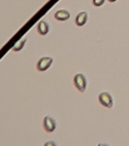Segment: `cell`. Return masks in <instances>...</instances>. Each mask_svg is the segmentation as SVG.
Instances as JSON below:
<instances>
[{"instance_id": "cell-1", "label": "cell", "mask_w": 129, "mask_h": 146, "mask_svg": "<svg viewBox=\"0 0 129 146\" xmlns=\"http://www.w3.org/2000/svg\"><path fill=\"white\" fill-rule=\"evenodd\" d=\"M74 85L80 92H84L87 86V80L84 74H76L74 77Z\"/></svg>"}, {"instance_id": "cell-2", "label": "cell", "mask_w": 129, "mask_h": 146, "mask_svg": "<svg viewBox=\"0 0 129 146\" xmlns=\"http://www.w3.org/2000/svg\"><path fill=\"white\" fill-rule=\"evenodd\" d=\"M98 100L103 106H105V107L108 109L112 108L113 106V99L112 96L107 92H102L98 96Z\"/></svg>"}, {"instance_id": "cell-3", "label": "cell", "mask_w": 129, "mask_h": 146, "mask_svg": "<svg viewBox=\"0 0 129 146\" xmlns=\"http://www.w3.org/2000/svg\"><path fill=\"white\" fill-rule=\"evenodd\" d=\"M53 59L51 57H42L39 60L38 63H37V69L39 71H45L47 69L49 68V67L51 66V64L53 63Z\"/></svg>"}, {"instance_id": "cell-4", "label": "cell", "mask_w": 129, "mask_h": 146, "mask_svg": "<svg viewBox=\"0 0 129 146\" xmlns=\"http://www.w3.org/2000/svg\"><path fill=\"white\" fill-rule=\"evenodd\" d=\"M43 127L47 132H53L56 128V122L50 115H46L43 120Z\"/></svg>"}, {"instance_id": "cell-5", "label": "cell", "mask_w": 129, "mask_h": 146, "mask_svg": "<svg viewBox=\"0 0 129 146\" xmlns=\"http://www.w3.org/2000/svg\"><path fill=\"white\" fill-rule=\"evenodd\" d=\"M70 17V11L67 10H59L55 13V19L59 21H65Z\"/></svg>"}, {"instance_id": "cell-6", "label": "cell", "mask_w": 129, "mask_h": 146, "mask_svg": "<svg viewBox=\"0 0 129 146\" xmlns=\"http://www.w3.org/2000/svg\"><path fill=\"white\" fill-rule=\"evenodd\" d=\"M88 20V14L86 11H81L77 14L76 18V25L78 26H83L85 25V23Z\"/></svg>"}, {"instance_id": "cell-7", "label": "cell", "mask_w": 129, "mask_h": 146, "mask_svg": "<svg viewBox=\"0 0 129 146\" xmlns=\"http://www.w3.org/2000/svg\"><path fill=\"white\" fill-rule=\"evenodd\" d=\"M38 32L41 35H46L49 32V25L45 20H41L38 25Z\"/></svg>"}, {"instance_id": "cell-8", "label": "cell", "mask_w": 129, "mask_h": 146, "mask_svg": "<svg viewBox=\"0 0 129 146\" xmlns=\"http://www.w3.org/2000/svg\"><path fill=\"white\" fill-rule=\"evenodd\" d=\"M27 38H22L21 40L18 41V42L13 46V47H12V51H14V52L20 51V50L24 47V46H25V43H27Z\"/></svg>"}, {"instance_id": "cell-9", "label": "cell", "mask_w": 129, "mask_h": 146, "mask_svg": "<svg viewBox=\"0 0 129 146\" xmlns=\"http://www.w3.org/2000/svg\"><path fill=\"white\" fill-rule=\"evenodd\" d=\"M92 3L95 6H101L105 3V0H92Z\"/></svg>"}, {"instance_id": "cell-10", "label": "cell", "mask_w": 129, "mask_h": 146, "mask_svg": "<svg viewBox=\"0 0 129 146\" xmlns=\"http://www.w3.org/2000/svg\"><path fill=\"white\" fill-rule=\"evenodd\" d=\"M44 145H46V146H49V145H56L55 144V143L54 142V141H50V142H47V143H45V144Z\"/></svg>"}, {"instance_id": "cell-11", "label": "cell", "mask_w": 129, "mask_h": 146, "mask_svg": "<svg viewBox=\"0 0 129 146\" xmlns=\"http://www.w3.org/2000/svg\"><path fill=\"white\" fill-rule=\"evenodd\" d=\"M108 1H109V2H111V3H113V2H115V1H116V0H108Z\"/></svg>"}]
</instances>
